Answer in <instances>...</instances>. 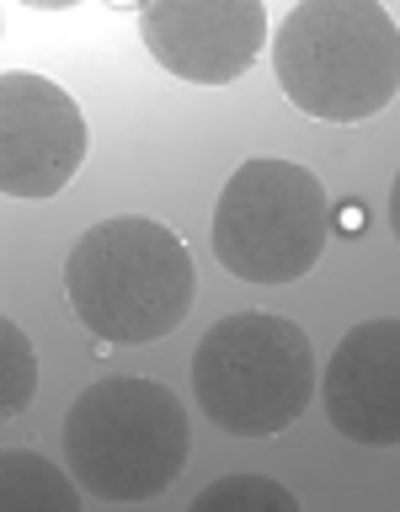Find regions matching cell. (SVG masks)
<instances>
[{"label": "cell", "mask_w": 400, "mask_h": 512, "mask_svg": "<svg viewBox=\"0 0 400 512\" xmlns=\"http://www.w3.org/2000/svg\"><path fill=\"white\" fill-rule=\"evenodd\" d=\"M64 288L91 336L139 347L187 320L198 299V272L176 230L160 219H102L75 240Z\"/></svg>", "instance_id": "cell-1"}, {"label": "cell", "mask_w": 400, "mask_h": 512, "mask_svg": "<svg viewBox=\"0 0 400 512\" xmlns=\"http://www.w3.org/2000/svg\"><path fill=\"white\" fill-rule=\"evenodd\" d=\"M283 96L320 123H363L400 91L395 16L379 0H304L272 43Z\"/></svg>", "instance_id": "cell-2"}, {"label": "cell", "mask_w": 400, "mask_h": 512, "mask_svg": "<svg viewBox=\"0 0 400 512\" xmlns=\"http://www.w3.org/2000/svg\"><path fill=\"white\" fill-rule=\"evenodd\" d=\"M192 395L230 438L288 432L315 395V347L283 315H224L192 352Z\"/></svg>", "instance_id": "cell-3"}, {"label": "cell", "mask_w": 400, "mask_h": 512, "mask_svg": "<svg viewBox=\"0 0 400 512\" xmlns=\"http://www.w3.org/2000/svg\"><path fill=\"white\" fill-rule=\"evenodd\" d=\"M187 411L155 379H102L64 416V459L102 502H150L187 464Z\"/></svg>", "instance_id": "cell-4"}, {"label": "cell", "mask_w": 400, "mask_h": 512, "mask_svg": "<svg viewBox=\"0 0 400 512\" xmlns=\"http://www.w3.org/2000/svg\"><path fill=\"white\" fill-rule=\"evenodd\" d=\"M331 240V198L294 160H246L219 192L214 256L246 283L304 278Z\"/></svg>", "instance_id": "cell-5"}, {"label": "cell", "mask_w": 400, "mask_h": 512, "mask_svg": "<svg viewBox=\"0 0 400 512\" xmlns=\"http://www.w3.org/2000/svg\"><path fill=\"white\" fill-rule=\"evenodd\" d=\"M86 118L54 80L11 70L0 80V187L11 198H54L86 160Z\"/></svg>", "instance_id": "cell-6"}, {"label": "cell", "mask_w": 400, "mask_h": 512, "mask_svg": "<svg viewBox=\"0 0 400 512\" xmlns=\"http://www.w3.org/2000/svg\"><path fill=\"white\" fill-rule=\"evenodd\" d=\"M139 38L176 80L230 86L262 54L267 6L262 0H150L139 11Z\"/></svg>", "instance_id": "cell-7"}, {"label": "cell", "mask_w": 400, "mask_h": 512, "mask_svg": "<svg viewBox=\"0 0 400 512\" xmlns=\"http://www.w3.org/2000/svg\"><path fill=\"white\" fill-rule=\"evenodd\" d=\"M320 395H326V416L342 438L368 448H395L400 443V320L379 315L352 326L342 347L331 352Z\"/></svg>", "instance_id": "cell-8"}, {"label": "cell", "mask_w": 400, "mask_h": 512, "mask_svg": "<svg viewBox=\"0 0 400 512\" xmlns=\"http://www.w3.org/2000/svg\"><path fill=\"white\" fill-rule=\"evenodd\" d=\"M0 480H6V496L16 507L75 512V480L64 470H54L43 454H32V448H6V454H0Z\"/></svg>", "instance_id": "cell-9"}, {"label": "cell", "mask_w": 400, "mask_h": 512, "mask_svg": "<svg viewBox=\"0 0 400 512\" xmlns=\"http://www.w3.org/2000/svg\"><path fill=\"white\" fill-rule=\"evenodd\" d=\"M38 395V358H32V342L16 320H0V411L16 416L32 406Z\"/></svg>", "instance_id": "cell-10"}, {"label": "cell", "mask_w": 400, "mask_h": 512, "mask_svg": "<svg viewBox=\"0 0 400 512\" xmlns=\"http://www.w3.org/2000/svg\"><path fill=\"white\" fill-rule=\"evenodd\" d=\"M262 507V512H299V496L278 486V480L267 475H224L214 480V486H203L198 496H192V512H219V507Z\"/></svg>", "instance_id": "cell-11"}]
</instances>
